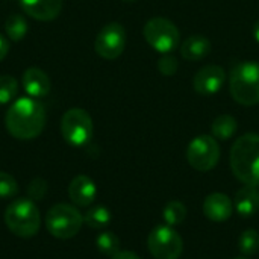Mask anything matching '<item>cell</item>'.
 <instances>
[{
  "mask_svg": "<svg viewBox=\"0 0 259 259\" xmlns=\"http://www.w3.org/2000/svg\"><path fill=\"white\" fill-rule=\"evenodd\" d=\"M11 137L17 140H33L46 126V109L41 102L32 97L15 99L5 117Z\"/></svg>",
  "mask_w": 259,
  "mask_h": 259,
  "instance_id": "obj_1",
  "label": "cell"
},
{
  "mask_svg": "<svg viewBox=\"0 0 259 259\" xmlns=\"http://www.w3.org/2000/svg\"><path fill=\"white\" fill-rule=\"evenodd\" d=\"M231 168L234 176L249 187H259V135L246 134L231 149Z\"/></svg>",
  "mask_w": 259,
  "mask_h": 259,
  "instance_id": "obj_2",
  "label": "cell"
},
{
  "mask_svg": "<svg viewBox=\"0 0 259 259\" xmlns=\"http://www.w3.org/2000/svg\"><path fill=\"white\" fill-rule=\"evenodd\" d=\"M229 88L235 102L244 106L259 103V62H238L229 76Z\"/></svg>",
  "mask_w": 259,
  "mask_h": 259,
  "instance_id": "obj_3",
  "label": "cell"
},
{
  "mask_svg": "<svg viewBox=\"0 0 259 259\" xmlns=\"http://www.w3.org/2000/svg\"><path fill=\"white\" fill-rule=\"evenodd\" d=\"M5 223L15 237L20 238L35 237L41 226V217L35 202L30 199L14 200L6 208Z\"/></svg>",
  "mask_w": 259,
  "mask_h": 259,
  "instance_id": "obj_4",
  "label": "cell"
},
{
  "mask_svg": "<svg viewBox=\"0 0 259 259\" xmlns=\"http://www.w3.org/2000/svg\"><path fill=\"white\" fill-rule=\"evenodd\" d=\"M83 225L82 214L71 205H53L46 215V228L52 237L59 240H70L77 235Z\"/></svg>",
  "mask_w": 259,
  "mask_h": 259,
  "instance_id": "obj_5",
  "label": "cell"
},
{
  "mask_svg": "<svg viewBox=\"0 0 259 259\" xmlns=\"http://www.w3.org/2000/svg\"><path fill=\"white\" fill-rule=\"evenodd\" d=\"M143 33L147 44L156 52L164 55L171 53L179 46L181 41V33L176 24L164 17L150 18L146 23Z\"/></svg>",
  "mask_w": 259,
  "mask_h": 259,
  "instance_id": "obj_6",
  "label": "cell"
},
{
  "mask_svg": "<svg viewBox=\"0 0 259 259\" xmlns=\"http://www.w3.org/2000/svg\"><path fill=\"white\" fill-rule=\"evenodd\" d=\"M94 124L91 115L82 108L68 109L61 120V134L64 140L74 147H82L93 138Z\"/></svg>",
  "mask_w": 259,
  "mask_h": 259,
  "instance_id": "obj_7",
  "label": "cell"
},
{
  "mask_svg": "<svg viewBox=\"0 0 259 259\" xmlns=\"http://www.w3.org/2000/svg\"><path fill=\"white\" fill-rule=\"evenodd\" d=\"M147 247L155 259H179L184 252L182 237L168 225L155 226L147 237Z\"/></svg>",
  "mask_w": 259,
  "mask_h": 259,
  "instance_id": "obj_8",
  "label": "cell"
},
{
  "mask_svg": "<svg viewBox=\"0 0 259 259\" xmlns=\"http://www.w3.org/2000/svg\"><path fill=\"white\" fill-rule=\"evenodd\" d=\"M187 161L197 171H209L220 161V146L212 135H199L187 147Z\"/></svg>",
  "mask_w": 259,
  "mask_h": 259,
  "instance_id": "obj_9",
  "label": "cell"
},
{
  "mask_svg": "<svg viewBox=\"0 0 259 259\" xmlns=\"http://www.w3.org/2000/svg\"><path fill=\"white\" fill-rule=\"evenodd\" d=\"M124 47H126V30L117 21L105 24L97 33L94 41L96 53L108 61L117 59L124 52Z\"/></svg>",
  "mask_w": 259,
  "mask_h": 259,
  "instance_id": "obj_10",
  "label": "cell"
},
{
  "mask_svg": "<svg viewBox=\"0 0 259 259\" xmlns=\"http://www.w3.org/2000/svg\"><path fill=\"white\" fill-rule=\"evenodd\" d=\"M225 79H226L225 70L220 65L211 64V65L202 67L196 73L193 79V87L196 93H199L200 96H212L222 90Z\"/></svg>",
  "mask_w": 259,
  "mask_h": 259,
  "instance_id": "obj_11",
  "label": "cell"
},
{
  "mask_svg": "<svg viewBox=\"0 0 259 259\" xmlns=\"http://www.w3.org/2000/svg\"><path fill=\"white\" fill-rule=\"evenodd\" d=\"M203 214L211 222H226L234 214V202L223 193H212L203 202Z\"/></svg>",
  "mask_w": 259,
  "mask_h": 259,
  "instance_id": "obj_12",
  "label": "cell"
},
{
  "mask_svg": "<svg viewBox=\"0 0 259 259\" xmlns=\"http://www.w3.org/2000/svg\"><path fill=\"white\" fill-rule=\"evenodd\" d=\"M97 196V187L91 178L85 175L76 176L68 185V197L77 206H90Z\"/></svg>",
  "mask_w": 259,
  "mask_h": 259,
  "instance_id": "obj_13",
  "label": "cell"
},
{
  "mask_svg": "<svg viewBox=\"0 0 259 259\" xmlns=\"http://www.w3.org/2000/svg\"><path fill=\"white\" fill-rule=\"evenodd\" d=\"M23 88L32 99H42L50 93V77L46 71L36 67H30L23 73Z\"/></svg>",
  "mask_w": 259,
  "mask_h": 259,
  "instance_id": "obj_14",
  "label": "cell"
},
{
  "mask_svg": "<svg viewBox=\"0 0 259 259\" xmlns=\"http://www.w3.org/2000/svg\"><path fill=\"white\" fill-rule=\"evenodd\" d=\"M20 5L29 17L38 21H52L62 9V0H20Z\"/></svg>",
  "mask_w": 259,
  "mask_h": 259,
  "instance_id": "obj_15",
  "label": "cell"
},
{
  "mask_svg": "<svg viewBox=\"0 0 259 259\" xmlns=\"http://www.w3.org/2000/svg\"><path fill=\"white\" fill-rule=\"evenodd\" d=\"M234 208L241 217H252L259 209V191L256 187L244 185L235 194Z\"/></svg>",
  "mask_w": 259,
  "mask_h": 259,
  "instance_id": "obj_16",
  "label": "cell"
},
{
  "mask_svg": "<svg viewBox=\"0 0 259 259\" xmlns=\"http://www.w3.org/2000/svg\"><path fill=\"white\" fill-rule=\"evenodd\" d=\"M211 41L203 35H191L181 46V55L187 61H200L211 53Z\"/></svg>",
  "mask_w": 259,
  "mask_h": 259,
  "instance_id": "obj_17",
  "label": "cell"
},
{
  "mask_svg": "<svg viewBox=\"0 0 259 259\" xmlns=\"http://www.w3.org/2000/svg\"><path fill=\"white\" fill-rule=\"evenodd\" d=\"M237 127H238V124H237L235 117L228 115V114H223V115H219L212 121V124H211V134H212L214 138L225 141V140H229V138H232L235 135Z\"/></svg>",
  "mask_w": 259,
  "mask_h": 259,
  "instance_id": "obj_18",
  "label": "cell"
},
{
  "mask_svg": "<svg viewBox=\"0 0 259 259\" xmlns=\"http://www.w3.org/2000/svg\"><path fill=\"white\" fill-rule=\"evenodd\" d=\"M27 29H29L27 21L20 14H12L5 21V32L8 39L11 41H21L26 36Z\"/></svg>",
  "mask_w": 259,
  "mask_h": 259,
  "instance_id": "obj_19",
  "label": "cell"
},
{
  "mask_svg": "<svg viewBox=\"0 0 259 259\" xmlns=\"http://www.w3.org/2000/svg\"><path fill=\"white\" fill-rule=\"evenodd\" d=\"M162 217H164L165 225H168L171 228L179 226L187 219V206L179 200H171L165 205V208L162 211Z\"/></svg>",
  "mask_w": 259,
  "mask_h": 259,
  "instance_id": "obj_20",
  "label": "cell"
},
{
  "mask_svg": "<svg viewBox=\"0 0 259 259\" xmlns=\"http://www.w3.org/2000/svg\"><path fill=\"white\" fill-rule=\"evenodd\" d=\"M85 225H88L93 229H102L109 225L111 222V211L105 206H94L87 211L83 217Z\"/></svg>",
  "mask_w": 259,
  "mask_h": 259,
  "instance_id": "obj_21",
  "label": "cell"
},
{
  "mask_svg": "<svg viewBox=\"0 0 259 259\" xmlns=\"http://www.w3.org/2000/svg\"><path fill=\"white\" fill-rule=\"evenodd\" d=\"M238 250L246 255H256L259 252V232L255 229L244 231L238 238Z\"/></svg>",
  "mask_w": 259,
  "mask_h": 259,
  "instance_id": "obj_22",
  "label": "cell"
},
{
  "mask_svg": "<svg viewBox=\"0 0 259 259\" xmlns=\"http://www.w3.org/2000/svg\"><path fill=\"white\" fill-rule=\"evenodd\" d=\"M18 96V82L9 74L0 76V105L12 103Z\"/></svg>",
  "mask_w": 259,
  "mask_h": 259,
  "instance_id": "obj_23",
  "label": "cell"
},
{
  "mask_svg": "<svg viewBox=\"0 0 259 259\" xmlns=\"http://www.w3.org/2000/svg\"><path fill=\"white\" fill-rule=\"evenodd\" d=\"M96 246L99 252L106 256H114L120 252V240L112 232H102L96 240Z\"/></svg>",
  "mask_w": 259,
  "mask_h": 259,
  "instance_id": "obj_24",
  "label": "cell"
},
{
  "mask_svg": "<svg viewBox=\"0 0 259 259\" xmlns=\"http://www.w3.org/2000/svg\"><path fill=\"white\" fill-rule=\"evenodd\" d=\"M18 193V184L9 173L0 171V199L15 197Z\"/></svg>",
  "mask_w": 259,
  "mask_h": 259,
  "instance_id": "obj_25",
  "label": "cell"
},
{
  "mask_svg": "<svg viewBox=\"0 0 259 259\" xmlns=\"http://www.w3.org/2000/svg\"><path fill=\"white\" fill-rule=\"evenodd\" d=\"M178 67H179L178 59H176L175 56H171L170 53L164 55V56L159 58V61H158V70H159V73L164 74V76H173V74L178 71Z\"/></svg>",
  "mask_w": 259,
  "mask_h": 259,
  "instance_id": "obj_26",
  "label": "cell"
},
{
  "mask_svg": "<svg viewBox=\"0 0 259 259\" xmlns=\"http://www.w3.org/2000/svg\"><path fill=\"white\" fill-rule=\"evenodd\" d=\"M47 193V182L41 178H35L29 187H27V194L30 200H41Z\"/></svg>",
  "mask_w": 259,
  "mask_h": 259,
  "instance_id": "obj_27",
  "label": "cell"
},
{
  "mask_svg": "<svg viewBox=\"0 0 259 259\" xmlns=\"http://www.w3.org/2000/svg\"><path fill=\"white\" fill-rule=\"evenodd\" d=\"M8 52H9V41H8V38L0 35V62L6 58Z\"/></svg>",
  "mask_w": 259,
  "mask_h": 259,
  "instance_id": "obj_28",
  "label": "cell"
},
{
  "mask_svg": "<svg viewBox=\"0 0 259 259\" xmlns=\"http://www.w3.org/2000/svg\"><path fill=\"white\" fill-rule=\"evenodd\" d=\"M111 259H141L137 253L131 252V250H120L118 253H115Z\"/></svg>",
  "mask_w": 259,
  "mask_h": 259,
  "instance_id": "obj_29",
  "label": "cell"
},
{
  "mask_svg": "<svg viewBox=\"0 0 259 259\" xmlns=\"http://www.w3.org/2000/svg\"><path fill=\"white\" fill-rule=\"evenodd\" d=\"M253 36H255L256 42H259V20L255 23V26H253Z\"/></svg>",
  "mask_w": 259,
  "mask_h": 259,
  "instance_id": "obj_30",
  "label": "cell"
},
{
  "mask_svg": "<svg viewBox=\"0 0 259 259\" xmlns=\"http://www.w3.org/2000/svg\"><path fill=\"white\" fill-rule=\"evenodd\" d=\"M123 2H137V0H123Z\"/></svg>",
  "mask_w": 259,
  "mask_h": 259,
  "instance_id": "obj_31",
  "label": "cell"
},
{
  "mask_svg": "<svg viewBox=\"0 0 259 259\" xmlns=\"http://www.w3.org/2000/svg\"><path fill=\"white\" fill-rule=\"evenodd\" d=\"M235 259H247V258H235Z\"/></svg>",
  "mask_w": 259,
  "mask_h": 259,
  "instance_id": "obj_32",
  "label": "cell"
}]
</instances>
